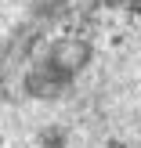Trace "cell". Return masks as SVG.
I'll list each match as a JSON object with an SVG mask.
<instances>
[]
</instances>
